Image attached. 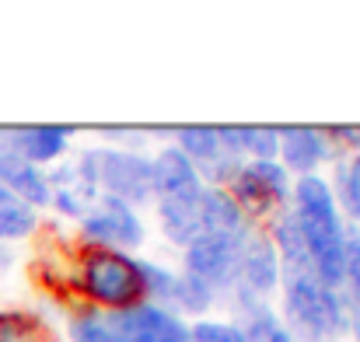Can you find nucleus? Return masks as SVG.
Listing matches in <instances>:
<instances>
[{"label": "nucleus", "instance_id": "obj_8", "mask_svg": "<svg viewBox=\"0 0 360 342\" xmlns=\"http://www.w3.org/2000/svg\"><path fill=\"white\" fill-rule=\"evenodd\" d=\"M0 182L28 206L49 203V182L42 178V171H35L28 161L18 157V150L11 143V133H4V129H0Z\"/></svg>", "mask_w": 360, "mask_h": 342}, {"label": "nucleus", "instance_id": "obj_22", "mask_svg": "<svg viewBox=\"0 0 360 342\" xmlns=\"http://www.w3.org/2000/svg\"><path fill=\"white\" fill-rule=\"evenodd\" d=\"M241 150L255 154V161H273L276 147H280V129L269 126H238Z\"/></svg>", "mask_w": 360, "mask_h": 342}, {"label": "nucleus", "instance_id": "obj_10", "mask_svg": "<svg viewBox=\"0 0 360 342\" xmlns=\"http://www.w3.org/2000/svg\"><path fill=\"white\" fill-rule=\"evenodd\" d=\"M200 189H203L200 175L179 147H172V150L158 154V161H150V192H158V199L189 196V192H200Z\"/></svg>", "mask_w": 360, "mask_h": 342}, {"label": "nucleus", "instance_id": "obj_18", "mask_svg": "<svg viewBox=\"0 0 360 342\" xmlns=\"http://www.w3.org/2000/svg\"><path fill=\"white\" fill-rule=\"evenodd\" d=\"M241 336H245V342H297L280 318H273V315H269L266 308H259V304L248 308V318H245Z\"/></svg>", "mask_w": 360, "mask_h": 342}, {"label": "nucleus", "instance_id": "obj_3", "mask_svg": "<svg viewBox=\"0 0 360 342\" xmlns=\"http://www.w3.org/2000/svg\"><path fill=\"white\" fill-rule=\"evenodd\" d=\"M81 287L88 290L91 301H98L105 308H129L147 290L143 287L140 262L129 258V255H122V251H116V248H102V244L84 255Z\"/></svg>", "mask_w": 360, "mask_h": 342}, {"label": "nucleus", "instance_id": "obj_21", "mask_svg": "<svg viewBox=\"0 0 360 342\" xmlns=\"http://www.w3.org/2000/svg\"><path fill=\"white\" fill-rule=\"evenodd\" d=\"M343 279L350 283V294H354V339L360 342V230H347Z\"/></svg>", "mask_w": 360, "mask_h": 342}, {"label": "nucleus", "instance_id": "obj_7", "mask_svg": "<svg viewBox=\"0 0 360 342\" xmlns=\"http://www.w3.org/2000/svg\"><path fill=\"white\" fill-rule=\"evenodd\" d=\"M112 332H120L126 342H193V329H186L172 311L165 308H133L120 311L109 322Z\"/></svg>", "mask_w": 360, "mask_h": 342}, {"label": "nucleus", "instance_id": "obj_13", "mask_svg": "<svg viewBox=\"0 0 360 342\" xmlns=\"http://www.w3.org/2000/svg\"><path fill=\"white\" fill-rule=\"evenodd\" d=\"M235 185H238L241 199H252V203L283 199L287 196V171L276 161H252L248 168H241Z\"/></svg>", "mask_w": 360, "mask_h": 342}, {"label": "nucleus", "instance_id": "obj_25", "mask_svg": "<svg viewBox=\"0 0 360 342\" xmlns=\"http://www.w3.org/2000/svg\"><path fill=\"white\" fill-rule=\"evenodd\" d=\"M193 342H245L241 329L224 325V322H200L193 329Z\"/></svg>", "mask_w": 360, "mask_h": 342}, {"label": "nucleus", "instance_id": "obj_16", "mask_svg": "<svg viewBox=\"0 0 360 342\" xmlns=\"http://www.w3.org/2000/svg\"><path fill=\"white\" fill-rule=\"evenodd\" d=\"M179 150L189 157V161H203V164H214V168H221V175L224 171H235L231 168V154L221 147V136H217V129H210V126H186V129H179Z\"/></svg>", "mask_w": 360, "mask_h": 342}, {"label": "nucleus", "instance_id": "obj_9", "mask_svg": "<svg viewBox=\"0 0 360 342\" xmlns=\"http://www.w3.org/2000/svg\"><path fill=\"white\" fill-rule=\"evenodd\" d=\"M235 276L241 279V290L248 297H262L276 283V251L266 237H245L238 251V269Z\"/></svg>", "mask_w": 360, "mask_h": 342}, {"label": "nucleus", "instance_id": "obj_15", "mask_svg": "<svg viewBox=\"0 0 360 342\" xmlns=\"http://www.w3.org/2000/svg\"><path fill=\"white\" fill-rule=\"evenodd\" d=\"M200 230L203 234H231L241 237V210L238 203L217 189L200 192Z\"/></svg>", "mask_w": 360, "mask_h": 342}, {"label": "nucleus", "instance_id": "obj_12", "mask_svg": "<svg viewBox=\"0 0 360 342\" xmlns=\"http://www.w3.org/2000/svg\"><path fill=\"white\" fill-rule=\"evenodd\" d=\"M276 150L283 154L287 168L308 175V171H315V168L322 164V157H326V140H322V133L311 129V126H287V129H280V147H276Z\"/></svg>", "mask_w": 360, "mask_h": 342}, {"label": "nucleus", "instance_id": "obj_6", "mask_svg": "<svg viewBox=\"0 0 360 342\" xmlns=\"http://www.w3.org/2000/svg\"><path fill=\"white\" fill-rule=\"evenodd\" d=\"M84 234L102 241L105 244H116V248H136L143 241V228L136 221V213L116 199V196H102L91 203V210L84 213Z\"/></svg>", "mask_w": 360, "mask_h": 342}, {"label": "nucleus", "instance_id": "obj_1", "mask_svg": "<svg viewBox=\"0 0 360 342\" xmlns=\"http://www.w3.org/2000/svg\"><path fill=\"white\" fill-rule=\"evenodd\" d=\"M294 199H297L294 217H297L301 237L308 244L311 265H315L319 279L336 290L343 283V244H347V230L340 224L333 189L322 178L304 175L297 182V196Z\"/></svg>", "mask_w": 360, "mask_h": 342}, {"label": "nucleus", "instance_id": "obj_2", "mask_svg": "<svg viewBox=\"0 0 360 342\" xmlns=\"http://www.w3.org/2000/svg\"><path fill=\"white\" fill-rule=\"evenodd\" d=\"M283 297H287V318L290 336L308 342H333L343 329V301L333 287H326L315 272V265H283Z\"/></svg>", "mask_w": 360, "mask_h": 342}, {"label": "nucleus", "instance_id": "obj_23", "mask_svg": "<svg viewBox=\"0 0 360 342\" xmlns=\"http://www.w3.org/2000/svg\"><path fill=\"white\" fill-rule=\"evenodd\" d=\"M214 290H207L200 279L193 276H175V290H172V304L186 308V311H203L210 304Z\"/></svg>", "mask_w": 360, "mask_h": 342}, {"label": "nucleus", "instance_id": "obj_14", "mask_svg": "<svg viewBox=\"0 0 360 342\" xmlns=\"http://www.w3.org/2000/svg\"><path fill=\"white\" fill-rule=\"evenodd\" d=\"M203 192V189H200ZM200 192H189V196H172V199H161L158 210H161V224L165 234L179 244H193L203 230H200Z\"/></svg>", "mask_w": 360, "mask_h": 342}, {"label": "nucleus", "instance_id": "obj_17", "mask_svg": "<svg viewBox=\"0 0 360 342\" xmlns=\"http://www.w3.org/2000/svg\"><path fill=\"white\" fill-rule=\"evenodd\" d=\"M95 199V185L81 175V168H63L49 182V203H56L63 213H88V203Z\"/></svg>", "mask_w": 360, "mask_h": 342}, {"label": "nucleus", "instance_id": "obj_5", "mask_svg": "<svg viewBox=\"0 0 360 342\" xmlns=\"http://www.w3.org/2000/svg\"><path fill=\"white\" fill-rule=\"evenodd\" d=\"M241 237L231 234H200L193 244H186V276L200 279L207 290L224 287L235 279L238 269V251H241Z\"/></svg>", "mask_w": 360, "mask_h": 342}, {"label": "nucleus", "instance_id": "obj_4", "mask_svg": "<svg viewBox=\"0 0 360 342\" xmlns=\"http://www.w3.org/2000/svg\"><path fill=\"white\" fill-rule=\"evenodd\" d=\"M81 175L98 189L105 185V196H116L126 206L140 203L150 196V161L129 150H91L84 154V161L77 164Z\"/></svg>", "mask_w": 360, "mask_h": 342}, {"label": "nucleus", "instance_id": "obj_19", "mask_svg": "<svg viewBox=\"0 0 360 342\" xmlns=\"http://www.w3.org/2000/svg\"><path fill=\"white\" fill-rule=\"evenodd\" d=\"M0 342H46V329L28 311H0Z\"/></svg>", "mask_w": 360, "mask_h": 342}, {"label": "nucleus", "instance_id": "obj_11", "mask_svg": "<svg viewBox=\"0 0 360 342\" xmlns=\"http://www.w3.org/2000/svg\"><path fill=\"white\" fill-rule=\"evenodd\" d=\"M11 143L18 157L35 168V164L56 161L67 150V129L63 126H21V129H11Z\"/></svg>", "mask_w": 360, "mask_h": 342}, {"label": "nucleus", "instance_id": "obj_24", "mask_svg": "<svg viewBox=\"0 0 360 342\" xmlns=\"http://www.w3.org/2000/svg\"><path fill=\"white\" fill-rule=\"evenodd\" d=\"M340 199H343L347 213L357 221L360 217V154L357 161L350 168H343V175H340Z\"/></svg>", "mask_w": 360, "mask_h": 342}, {"label": "nucleus", "instance_id": "obj_26", "mask_svg": "<svg viewBox=\"0 0 360 342\" xmlns=\"http://www.w3.org/2000/svg\"><path fill=\"white\" fill-rule=\"evenodd\" d=\"M7 265H11V251L0 244V269H7Z\"/></svg>", "mask_w": 360, "mask_h": 342}, {"label": "nucleus", "instance_id": "obj_20", "mask_svg": "<svg viewBox=\"0 0 360 342\" xmlns=\"http://www.w3.org/2000/svg\"><path fill=\"white\" fill-rule=\"evenodd\" d=\"M32 228H35V210L28 203H21L18 196H4L0 199V241L25 237Z\"/></svg>", "mask_w": 360, "mask_h": 342}]
</instances>
